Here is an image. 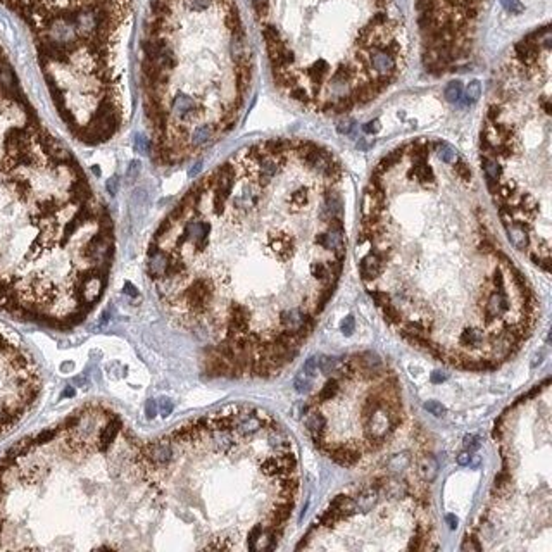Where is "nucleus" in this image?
I'll return each instance as SVG.
<instances>
[{
    "label": "nucleus",
    "instance_id": "obj_28",
    "mask_svg": "<svg viewBox=\"0 0 552 552\" xmlns=\"http://www.w3.org/2000/svg\"><path fill=\"white\" fill-rule=\"evenodd\" d=\"M480 437L478 435H466L464 437V447L468 452H475L477 449H480Z\"/></svg>",
    "mask_w": 552,
    "mask_h": 552
},
{
    "label": "nucleus",
    "instance_id": "obj_3",
    "mask_svg": "<svg viewBox=\"0 0 552 552\" xmlns=\"http://www.w3.org/2000/svg\"><path fill=\"white\" fill-rule=\"evenodd\" d=\"M252 76L237 0H150L138 85L154 164L178 166L228 135L247 106Z\"/></svg>",
    "mask_w": 552,
    "mask_h": 552
},
{
    "label": "nucleus",
    "instance_id": "obj_26",
    "mask_svg": "<svg viewBox=\"0 0 552 552\" xmlns=\"http://www.w3.org/2000/svg\"><path fill=\"white\" fill-rule=\"evenodd\" d=\"M354 330H356V319H354V316H347V318L342 319L340 331L344 333L345 337H350L352 333H354Z\"/></svg>",
    "mask_w": 552,
    "mask_h": 552
},
{
    "label": "nucleus",
    "instance_id": "obj_14",
    "mask_svg": "<svg viewBox=\"0 0 552 552\" xmlns=\"http://www.w3.org/2000/svg\"><path fill=\"white\" fill-rule=\"evenodd\" d=\"M330 509L342 519H349L350 516L356 515V506H354V499L347 494H340L330 502Z\"/></svg>",
    "mask_w": 552,
    "mask_h": 552
},
{
    "label": "nucleus",
    "instance_id": "obj_4",
    "mask_svg": "<svg viewBox=\"0 0 552 552\" xmlns=\"http://www.w3.org/2000/svg\"><path fill=\"white\" fill-rule=\"evenodd\" d=\"M276 88L318 114L368 106L401 76L395 0H249Z\"/></svg>",
    "mask_w": 552,
    "mask_h": 552
},
{
    "label": "nucleus",
    "instance_id": "obj_7",
    "mask_svg": "<svg viewBox=\"0 0 552 552\" xmlns=\"http://www.w3.org/2000/svg\"><path fill=\"white\" fill-rule=\"evenodd\" d=\"M492 2L418 0L423 62L428 71L433 74L464 71L478 61Z\"/></svg>",
    "mask_w": 552,
    "mask_h": 552
},
{
    "label": "nucleus",
    "instance_id": "obj_34",
    "mask_svg": "<svg viewBox=\"0 0 552 552\" xmlns=\"http://www.w3.org/2000/svg\"><path fill=\"white\" fill-rule=\"evenodd\" d=\"M445 521H447V525H449V528H450V530H456V528H458V523H459V521H458V518H456L454 515H447V516H445Z\"/></svg>",
    "mask_w": 552,
    "mask_h": 552
},
{
    "label": "nucleus",
    "instance_id": "obj_24",
    "mask_svg": "<svg viewBox=\"0 0 552 552\" xmlns=\"http://www.w3.org/2000/svg\"><path fill=\"white\" fill-rule=\"evenodd\" d=\"M480 93H481L480 81L473 80L471 83L466 87V100H468V102H475V100H478V98H480Z\"/></svg>",
    "mask_w": 552,
    "mask_h": 552
},
{
    "label": "nucleus",
    "instance_id": "obj_35",
    "mask_svg": "<svg viewBox=\"0 0 552 552\" xmlns=\"http://www.w3.org/2000/svg\"><path fill=\"white\" fill-rule=\"evenodd\" d=\"M542 356H544L542 352H540V354H535V356H534V361H532V366L535 368V366H537V363L540 364V363H542Z\"/></svg>",
    "mask_w": 552,
    "mask_h": 552
},
{
    "label": "nucleus",
    "instance_id": "obj_6",
    "mask_svg": "<svg viewBox=\"0 0 552 552\" xmlns=\"http://www.w3.org/2000/svg\"><path fill=\"white\" fill-rule=\"evenodd\" d=\"M28 26L52 102L85 114L125 107L131 0H0Z\"/></svg>",
    "mask_w": 552,
    "mask_h": 552
},
{
    "label": "nucleus",
    "instance_id": "obj_13",
    "mask_svg": "<svg viewBox=\"0 0 552 552\" xmlns=\"http://www.w3.org/2000/svg\"><path fill=\"white\" fill-rule=\"evenodd\" d=\"M380 494L392 500L405 499V497H411V483L407 480H401V478L386 477L383 487L380 488Z\"/></svg>",
    "mask_w": 552,
    "mask_h": 552
},
{
    "label": "nucleus",
    "instance_id": "obj_2",
    "mask_svg": "<svg viewBox=\"0 0 552 552\" xmlns=\"http://www.w3.org/2000/svg\"><path fill=\"white\" fill-rule=\"evenodd\" d=\"M114 254L106 204L43 125L0 45V307L74 328L102 299Z\"/></svg>",
    "mask_w": 552,
    "mask_h": 552
},
{
    "label": "nucleus",
    "instance_id": "obj_19",
    "mask_svg": "<svg viewBox=\"0 0 552 552\" xmlns=\"http://www.w3.org/2000/svg\"><path fill=\"white\" fill-rule=\"evenodd\" d=\"M509 487H511V473H509V469H502V471H500L499 475L496 477V480H494V487H492V496L502 499V497L507 496Z\"/></svg>",
    "mask_w": 552,
    "mask_h": 552
},
{
    "label": "nucleus",
    "instance_id": "obj_8",
    "mask_svg": "<svg viewBox=\"0 0 552 552\" xmlns=\"http://www.w3.org/2000/svg\"><path fill=\"white\" fill-rule=\"evenodd\" d=\"M40 392L42 376L33 356L0 326V439L28 416Z\"/></svg>",
    "mask_w": 552,
    "mask_h": 552
},
{
    "label": "nucleus",
    "instance_id": "obj_10",
    "mask_svg": "<svg viewBox=\"0 0 552 552\" xmlns=\"http://www.w3.org/2000/svg\"><path fill=\"white\" fill-rule=\"evenodd\" d=\"M319 449H321L323 452L331 459V461H335L340 466H347V468L354 466L361 459V450L354 449V447H350V445L340 447V445H335V443H330L325 440V442L319 445Z\"/></svg>",
    "mask_w": 552,
    "mask_h": 552
},
{
    "label": "nucleus",
    "instance_id": "obj_30",
    "mask_svg": "<svg viewBox=\"0 0 552 552\" xmlns=\"http://www.w3.org/2000/svg\"><path fill=\"white\" fill-rule=\"evenodd\" d=\"M145 412H147V418L148 420H152V418H155V414H157V404H155V401H148L147 405H145Z\"/></svg>",
    "mask_w": 552,
    "mask_h": 552
},
{
    "label": "nucleus",
    "instance_id": "obj_22",
    "mask_svg": "<svg viewBox=\"0 0 552 552\" xmlns=\"http://www.w3.org/2000/svg\"><path fill=\"white\" fill-rule=\"evenodd\" d=\"M462 97V85L461 81H452L449 87L445 88V98L449 102H458Z\"/></svg>",
    "mask_w": 552,
    "mask_h": 552
},
{
    "label": "nucleus",
    "instance_id": "obj_16",
    "mask_svg": "<svg viewBox=\"0 0 552 552\" xmlns=\"http://www.w3.org/2000/svg\"><path fill=\"white\" fill-rule=\"evenodd\" d=\"M319 371L328 376H335L340 380L342 368H344V357H331V356H321L318 357Z\"/></svg>",
    "mask_w": 552,
    "mask_h": 552
},
{
    "label": "nucleus",
    "instance_id": "obj_21",
    "mask_svg": "<svg viewBox=\"0 0 552 552\" xmlns=\"http://www.w3.org/2000/svg\"><path fill=\"white\" fill-rule=\"evenodd\" d=\"M294 386H295V390H297L299 393L311 392V390H313V378H311V376H307L304 371H300V373L295 376Z\"/></svg>",
    "mask_w": 552,
    "mask_h": 552
},
{
    "label": "nucleus",
    "instance_id": "obj_29",
    "mask_svg": "<svg viewBox=\"0 0 552 552\" xmlns=\"http://www.w3.org/2000/svg\"><path fill=\"white\" fill-rule=\"evenodd\" d=\"M157 405H159V411H161V414H163L164 418L169 416L171 411H173V402H171L169 399H166V397L159 399V401H157Z\"/></svg>",
    "mask_w": 552,
    "mask_h": 552
},
{
    "label": "nucleus",
    "instance_id": "obj_12",
    "mask_svg": "<svg viewBox=\"0 0 552 552\" xmlns=\"http://www.w3.org/2000/svg\"><path fill=\"white\" fill-rule=\"evenodd\" d=\"M306 414H307L306 428L307 431H309L313 442L319 447L326 440V426H328V421H326L325 414H321V412L316 411V409H313V411L309 409Z\"/></svg>",
    "mask_w": 552,
    "mask_h": 552
},
{
    "label": "nucleus",
    "instance_id": "obj_17",
    "mask_svg": "<svg viewBox=\"0 0 552 552\" xmlns=\"http://www.w3.org/2000/svg\"><path fill=\"white\" fill-rule=\"evenodd\" d=\"M483 342V331L480 328H473V326H466L462 331L459 333V344L466 345V347H480Z\"/></svg>",
    "mask_w": 552,
    "mask_h": 552
},
{
    "label": "nucleus",
    "instance_id": "obj_25",
    "mask_svg": "<svg viewBox=\"0 0 552 552\" xmlns=\"http://www.w3.org/2000/svg\"><path fill=\"white\" fill-rule=\"evenodd\" d=\"M302 371H304V373L307 374V376H311V378L314 380V376H316V374H318V371H319V363H318V357H316V356H311L309 359H307L306 363H304V366H302Z\"/></svg>",
    "mask_w": 552,
    "mask_h": 552
},
{
    "label": "nucleus",
    "instance_id": "obj_11",
    "mask_svg": "<svg viewBox=\"0 0 552 552\" xmlns=\"http://www.w3.org/2000/svg\"><path fill=\"white\" fill-rule=\"evenodd\" d=\"M354 506H356V513H364L368 515L369 511H373L374 507L378 506L380 499H382V494H380L378 488L371 487V485H366V487H361L356 490L354 494Z\"/></svg>",
    "mask_w": 552,
    "mask_h": 552
},
{
    "label": "nucleus",
    "instance_id": "obj_1",
    "mask_svg": "<svg viewBox=\"0 0 552 552\" xmlns=\"http://www.w3.org/2000/svg\"><path fill=\"white\" fill-rule=\"evenodd\" d=\"M344 169L311 140L243 147L186 190L147 247L159 302L211 376L278 374L333 297L347 240Z\"/></svg>",
    "mask_w": 552,
    "mask_h": 552
},
{
    "label": "nucleus",
    "instance_id": "obj_27",
    "mask_svg": "<svg viewBox=\"0 0 552 552\" xmlns=\"http://www.w3.org/2000/svg\"><path fill=\"white\" fill-rule=\"evenodd\" d=\"M461 551H481V544H478V538L477 537H469V535H466L464 540H462L461 544Z\"/></svg>",
    "mask_w": 552,
    "mask_h": 552
},
{
    "label": "nucleus",
    "instance_id": "obj_9",
    "mask_svg": "<svg viewBox=\"0 0 552 552\" xmlns=\"http://www.w3.org/2000/svg\"><path fill=\"white\" fill-rule=\"evenodd\" d=\"M395 430L392 411L385 405V399L378 407L364 412V435L371 449L376 450L386 442L392 431Z\"/></svg>",
    "mask_w": 552,
    "mask_h": 552
},
{
    "label": "nucleus",
    "instance_id": "obj_33",
    "mask_svg": "<svg viewBox=\"0 0 552 552\" xmlns=\"http://www.w3.org/2000/svg\"><path fill=\"white\" fill-rule=\"evenodd\" d=\"M492 439L497 440V442H500V440H502V426H500V424H496V426H494V431H492Z\"/></svg>",
    "mask_w": 552,
    "mask_h": 552
},
{
    "label": "nucleus",
    "instance_id": "obj_18",
    "mask_svg": "<svg viewBox=\"0 0 552 552\" xmlns=\"http://www.w3.org/2000/svg\"><path fill=\"white\" fill-rule=\"evenodd\" d=\"M338 392H340V380L335 378V376H331V378L323 385V388L319 390L318 397H316V402H314V404H323V402L333 401V399L338 395Z\"/></svg>",
    "mask_w": 552,
    "mask_h": 552
},
{
    "label": "nucleus",
    "instance_id": "obj_5",
    "mask_svg": "<svg viewBox=\"0 0 552 552\" xmlns=\"http://www.w3.org/2000/svg\"><path fill=\"white\" fill-rule=\"evenodd\" d=\"M551 23L511 47L492 88L480 157L513 245L549 273Z\"/></svg>",
    "mask_w": 552,
    "mask_h": 552
},
{
    "label": "nucleus",
    "instance_id": "obj_32",
    "mask_svg": "<svg viewBox=\"0 0 552 552\" xmlns=\"http://www.w3.org/2000/svg\"><path fill=\"white\" fill-rule=\"evenodd\" d=\"M430 380H431V383H435V385H439V383L445 382L447 376H445V374L440 373V371H433V373H431V376H430Z\"/></svg>",
    "mask_w": 552,
    "mask_h": 552
},
{
    "label": "nucleus",
    "instance_id": "obj_31",
    "mask_svg": "<svg viewBox=\"0 0 552 552\" xmlns=\"http://www.w3.org/2000/svg\"><path fill=\"white\" fill-rule=\"evenodd\" d=\"M469 459H471V452H468V450H462V452H459V454H458L456 461H458V464H461V466H468L469 464Z\"/></svg>",
    "mask_w": 552,
    "mask_h": 552
},
{
    "label": "nucleus",
    "instance_id": "obj_15",
    "mask_svg": "<svg viewBox=\"0 0 552 552\" xmlns=\"http://www.w3.org/2000/svg\"><path fill=\"white\" fill-rule=\"evenodd\" d=\"M416 471H418V477H420L424 483L430 485L435 481L437 475H439V462H437V459L433 458V456L426 454L418 461Z\"/></svg>",
    "mask_w": 552,
    "mask_h": 552
},
{
    "label": "nucleus",
    "instance_id": "obj_20",
    "mask_svg": "<svg viewBox=\"0 0 552 552\" xmlns=\"http://www.w3.org/2000/svg\"><path fill=\"white\" fill-rule=\"evenodd\" d=\"M411 466V456L407 452H402V454H393L392 458L386 461V469L392 473H399L404 471Z\"/></svg>",
    "mask_w": 552,
    "mask_h": 552
},
{
    "label": "nucleus",
    "instance_id": "obj_23",
    "mask_svg": "<svg viewBox=\"0 0 552 552\" xmlns=\"http://www.w3.org/2000/svg\"><path fill=\"white\" fill-rule=\"evenodd\" d=\"M423 407L426 409V411L430 412V414H433V416H435V418H442V416H445V412H447L445 405H442L439 401H428V402H424Z\"/></svg>",
    "mask_w": 552,
    "mask_h": 552
}]
</instances>
